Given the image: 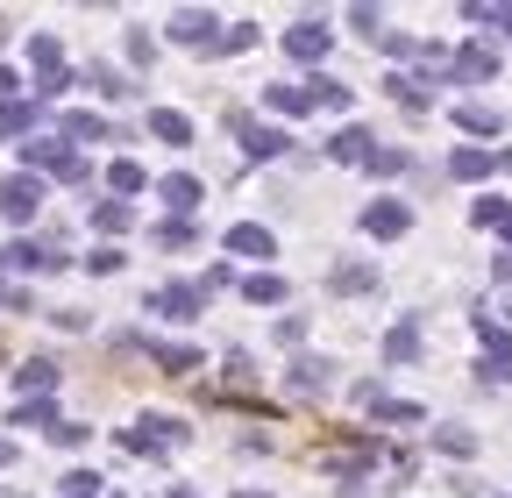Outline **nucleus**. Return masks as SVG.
<instances>
[{"mask_svg":"<svg viewBox=\"0 0 512 498\" xmlns=\"http://www.w3.org/2000/svg\"><path fill=\"white\" fill-rule=\"evenodd\" d=\"M221 129L242 143L249 164H278V157H292V129H278V121H256L249 107H228V114H221Z\"/></svg>","mask_w":512,"mask_h":498,"instance_id":"obj_1","label":"nucleus"},{"mask_svg":"<svg viewBox=\"0 0 512 498\" xmlns=\"http://www.w3.org/2000/svg\"><path fill=\"white\" fill-rule=\"evenodd\" d=\"M22 171H36V178H86V157L64 143V136H36V143H22Z\"/></svg>","mask_w":512,"mask_h":498,"instance_id":"obj_2","label":"nucleus"},{"mask_svg":"<svg viewBox=\"0 0 512 498\" xmlns=\"http://www.w3.org/2000/svg\"><path fill=\"white\" fill-rule=\"evenodd\" d=\"M328 50H335V29L320 22V15H299V22L285 29V57H292V65H313V72H328Z\"/></svg>","mask_w":512,"mask_h":498,"instance_id":"obj_3","label":"nucleus"},{"mask_svg":"<svg viewBox=\"0 0 512 498\" xmlns=\"http://www.w3.org/2000/svg\"><path fill=\"white\" fill-rule=\"evenodd\" d=\"M43 200H50V185L36 171H8V178H0V214H8L15 228H29L43 214Z\"/></svg>","mask_w":512,"mask_h":498,"instance_id":"obj_4","label":"nucleus"},{"mask_svg":"<svg viewBox=\"0 0 512 498\" xmlns=\"http://www.w3.org/2000/svg\"><path fill=\"white\" fill-rule=\"evenodd\" d=\"M143 314H164V321L185 328V321H200V314H207V292H200V285H185V278H171V285H157V292L143 299Z\"/></svg>","mask_w":512,"mask_h":498,"instance_id":"obj_5","label":"nucleus"},{"mask_svg":"<svg viewBox=\"0 0 512 498\" xmlns=\"http://www.w3.org/2000/svg\"><path fill=\"white\" fill-rule=\"evenodd\" d=\"M164 36H171V43H185V50H214V43L228 36V22H221L214 8H178V15L164 22Z\"/></svg>","mask_w":512,"mask_h":498,"instance_id":"obj_6","label":"nucleus"},{"mask_svg":"<svg viewBox=\"0 0 512 498\" xmlns=\"http://www.w3.org/2000/svg\"><path fill=\"white\" fill-rule=\"evenodd\" d=\"M221 249H228V257H242V264H256V271H264V264L278 257V235H271L264 221H235V228L221 235Z\"/></svg>","mask_w":512,"mask_h":498,"instance_id":"obj_7","label":"nucleus"},{"mask_svg":"<svg viewBox=\"0 0 512 498\" xmlns=\"http://www.w3.org/2000/svg\"><path fill=\"white\" fill-rule=\"evenodd\" d=\"M477 342H484V385H512V335L491 321V314H477Z\"/></svg>","mask_w":512,"mask_h":498,"instance_id":"obj_8","label":"nucleus"},{"mask_svg":"<svg viewBox=\"0 0 512 498\" xmlns=\"http://www.w3.org/2000/svg\"><path fill=\"white\" fill-rule=\"evenodd\" d=\"M72 257L64 249H50V242H8L0 249V271H36V278H50V271H64Z\"/></svg>","mask_w":512,"mask_h":498,"instance_id":"obj_9","label":"nucleus"},{"mask_svg":"<svg viewBox=\"0 0 512 498\" xmlns=\"http://www.w3.org/2000/svg\"><path fill=\"white\" fill-rule=\"evenodd\" d=\"M356 221H363V235H370V242H399V235L413 228V207H406V200H370Z\"/></svg>","mask_w":512,"mask_h":498,"instance_id":"obj_10","label":"nucleus"},{"mask_svg":"<svg viewBox=\"0 0 512 498\" xmlns=\"http://www.w3.org/2000/svg\"><path fill=\"white\" fill-rule=\"evenodd\" d=\"M157 200L171 207V221H185V214H200V200H207V185L192 178V171H164V178H157Z\"/></svg>","mask_w":512,"mask_h":498,"instance_id":"obj_11","label":"nucleus"},{"mask_svg":"<svg viewBox=\"0 0 512 498\" xmlns=\"http://www.w3.org/2000/svg\"><path fill=\"white\" fill-rule=\"evenodd\" d=\"M285 385H292L299 399H320V392H335V356H292Z\"/></svg>","mask_w":512,"mask_h":498,"instance_id":"obj_12","label":"nucleus"},{"mask_svg":"<svg viewBox=\"0 0 512 498\" xmlns=\"http://www.w3.org/2000/svg\"><path fill=\"white\" fill-rule=\"evenodd\" d=\"M377 456H384V442H370V449H328V456H320V477L356 484V477H370V470H377Z\"/></svg>","mask_w":512,"mask_h":498,"instance_id":"obj_13","label":"nucleus"},{"mask_svg":"<svg viewBox=\"0 0 512 498\" xmlns=\"http://www.w3.org/2000/svg\"><path fill=\"white\" fill-rule=\"evenodd\" d=\"M498 65H505L498 43H463V50H456V79H463V86H491Z\"/></svg>","mask_w":512,"mask_h":498,"instance_id":"obj_14","label":"nucleus"},{"mask_svg":"<svg viewBox=\"0 0 512 498\" xmlns=\"http://www.w3.org/2000/svg\"><path fill=\"white\" fill-rule=\"evenodd\" d=\"M57 136L72 143V150H79V143H114V121H107L100 107H72V114H64V129H57Z\"/></svg>","mask_w":512,"mask_h":498,"instance_id":"obj_15","label":"nucleus"},{"mask_svg":"<svg viewBox=\"0 0 512 498\" xmlns=\"http://www.w3.org/2000/svg\"><path fill=\"white\" fill-rule=\"evenodd\" d=\"M86 221H93V235H100V242H121L128 228H136V207L107 193V200H93V207H86Z\"/></svg>","mask_w":512,"mask_h":498,"instance_id":"obj_16","label":"nucleus"},{"mask_svg":"<svg viewBox=\"0 0 512 498\" xmlns=\"http://www.w3.org/2000/svg\"><path fill=\"white\" fill-rule=\"evenodd\" d=\"M448 121H456L463 136H477V143H484V136H491V143L505 136V114H498V107H484V100H463V107H448Z\"/></svg>","mask_w":512,"mask_h":498,"instance_id":"obj_17","label":"nucleus"},{"mask_svg":"<svg viewBox=\"0 0 512 498\" xmlns=\"http://www.w3.org/2000/svg\"><path fill=\"white\" fill-rule=\"evenodd\" d=\"M57 378H64V370H57L50 356H22V363H15V385H22V399H57Z\"/></svg>","mask_w":512,"mask_h":498,"instance_id":"obj_18","label":"nucleus"},{"mask_svg":"<svg viewBox=\"0 0 512 498\" xmlns=\"http://www.w3.org/2000/svg\"><path fill=\"white\" fill-rule=\"evenodd\" d=\"M143 129H150L164 150H192V114H178V107H150Z\"/></svg>","mask_w":512,"mask_h":498,"instance_id":"obj_19","label":"nucleus"},{"mask_svg":"<svg viewBox=\"0 0 512 498\" xmlns=\"http://www.w3.org/2000/svg\"><path fill=\"white\" fill-rule=\"evenodd\" d=\"M150 363L164 370V378H192V370H207V356L192 342H150Z\"/></svg>","mask_w":512,"mask_h":498,"instance_id":"obj_20","label":"nucleus"},{"mask_svg":"<svg viewBox=\"0 0 512 498\" xmlns=\"http://www.w3.org/2000/svg\"><path fill=\"white\" fill-rule=\"evenodd\" d=\"M36 121H43V100H0V143H15V136L36 143Z\"/></svg>","mask_w":512,"mask_h":498,"instance_id":"obj_21","label":"nucleus"},{"mask_svg":"<svg viewBox=\"0 0 512 498\" xmlns=\"http://www.w3.org/2000/svg\"><path fill=\"white\" fill-rule=\"evenodd\" d=\"M491 171H498V150H484V143H463V150H448V178L477 185V178H491Z\"/></svg>","mask_w":512,"mask_h":498,"instance_id":"obj_22","label":"nucleus"},{"mask_svg":"<svg viewBox=\"0 0 512 498\" xmlns=\"http://www.w3.org/2000/svg\"><path fill=\"white\" fill-rule=\"evenodd\" d=\"M107 193H114V200H136V193H157V185H150V171H143L136 157H114V164H107Z\"/></svg>","mask_w":512,"mask_h":498,"instance_id":"obj_23","label":"nucleus"},{"mask_svg":"<svg viewBox=\"0 0 512 498\" xmlns=\"http://www.w3.org/2000/svg\"><path fill=\"white\" fill-rule=\"evenodd\" d=\"M384 100L406 107V114H434V93H427L420 79H406V72H384Z\"/></svg>","mask_w":512,"mask_h":498,"instance_id":"obj_24","label":"nucleus"},{"mask_svg":"<svg viewBox=\"0 0 512 498\" xmlns=\"http://www.w3.org/2000/svg\"><path fill=\"white\" fill-rule=\"evenodd\" d=\"M306 93H313V107H320V114H349V107H356V93H349L335 72H313V79H306Z\"/></svg>","mask_w":512,"mask_h":498,"instance_id":"obj_25","label":"nucleus"},{"mask_svg":"<svg viewBox=\"0 0 512 498\" xmlns=\"http://www.w3.org/2000/svg\"><path fill=\"white\" fill-rule=\"evenodd\" d=\"M370 150H377V136H370V129H356V121H349V129H335V143H328V157H335V164H370Z\"/></svg>","mask_w":512,"mask_h":498,"instance_id":"obj_26","label":"nucleus"},{"mask_svg":"<svg viewBox=\"0 0 512 498\" xmlns=\"http://www.w3.org/2000/svg\"><path fill=\"white\" fill-rule=\"evenodd\" d=\"M8 427H43V434H57V427H64V413H57V399H15Z\"/></svg>","mask_w":512,"mask_h":498,"instance_id":"obj_27","label":"nucleus"},{"mask_svg":"<svg viewBox=\"0 0 512 498\" xmlns=\"http://www.w3.org/2000/svg\"><path fill=\"white\" fill-rule=\"evenodd\" d=\"M242 299H249V306H285L292 285H285L278 271H249V278H242Z\"/></svg>","mask_w":512,"mask_h":498,"instance_id":"obj_28","label":"nucleus"},{"mask_svg":"<svg viewBox=\"0 0 512 498\" xmlns=\"http://www.w3.org/2000/svg\"><path fill=\"white\" fill-rule=\"evenodd\" d=\"M370 420H377V427H420L427 406H413V399H384V392H377V399H370Z\"/></svg>","mask_w":512,"mask_h":498,"instance_id":"obj_29","label":"nucleus"},{"mask_svg":"<svg viewBox=\"0 0 512 498\" xmlns=\"http://www.w3.org/2000/svg\"><path fill=\"white\" fill-rule=\"evenodd\" d=\"M86 86H93L100 100H136V79H128L121 65H86Z\"/></svg>","mask_w":512,"mask_h":498,"instance_id":"obj_30","label":"nucleus"},{"mask_svg":"<svg viewBox=\"0 0 512 498\" xmlns=\"http://www.w3.org/2000/svg\"><path fill=\"white\" fill-rule=\"evenodd\" d=\"M484 442H477V434L470 427H434V456H448V463H470Z\"/></svg>","mask_w":512,"mask_h":498,"instance_id":"obj_31","label":"nucleus"},{"mask_svg":"<svg viewBox=\"0 0 512 498\" xmlns=\"http://www.w3.org/2000/svg\"><path fill=\"white\" fill-rule=\"evenodd\" d=\"M264 107L292 121V114H306V107H313V93H306V86H285V79H271V86H264Z\"/></svg>","mask_w":512,"mask_h":498,"instance_id":"obj_32","label":"nucleus"},{"mask_svg":"<svg viewBox=\"0 0 512 498\" xmlns=\"http://www.w3.org/2000/svg\"><path fill=\"white\" fill-rule=\"evenodd\" d=\"M363 171H370V178H406V171H413V150H399V143H377Z\"/></svg>","mask_w":512,"mask_h":498,"instance_id":"obj_33","label":"nucleus"},{"mask_svg":"<svg viewBox=\"0 0 512 498\" xmlns=\"http://www.w3.org/2000/svg\"><path fill=\"white\" fill-rule=\"evenodd\" d=\"M377 356H384V363H413V356H420V321H399L392 335H384Z\"/></svg>","mask_w":512,"mask_h":498,"instance_id":"obj_34","label":"nucleus"},{"mask_svg":"<svg viewBox=\"0 0 512 498\" xmlns=\"http://www.w3.org/2000/svg\"><path fill=\"white\" fill-rule=\"evenodd\" d=\"M328 292H377V264H335Z\"/></svg>","mask_w":512,"mask_h":498,"instance_id":"obj_35","label":"nucleus"},{"mask_svg":"<svg viewBox=\"0 0 512 498\" xmlns=\"http://www.w3.org/2000/svg\"><path fill=\"white\" fill-rule=\"evenodd\" d=\"M192 242H200L192 221H150V249H192Z\"/></svg>","mask_w":512,"mask_h":498,"instance_id":"obj_36","label":"nucleus"},{"mask_svg":"<svg viewBox=\"0 0 512 498\" xmlns=\"http://www.w3.org/2000/svg\"><path fill=\"white\" fill-rule=\"evenodd\" d=\"M121 449H128V456H150V463H164V456H171V449L157 442V434H150L143 420H136V427H121Z\"/></svg>","mask_w":512,"mask_h":498,"instance_id":"obj_37","label":"nucleus"},{"mask_svg":"<svg viewBox=\"0 0 512 498\" xmlns=\"http://www.w3.org/2000/svg\"><path fill=\"white\" fill-rule=\"evenodd\" d=\"M256 36H264V29H256V22H228V36L207 50V57H242V50H256Z\"/></svg>","mask_w":512,"mask_h":498,"instance_id":"obj_38","label":"nucleus"},{"mask_svg":"<svg viewBox=\"0 0 512 498\" xmlns=\"http://www.w3.org/2000/svg\"><path fill=\"white\" fill-rule=\"evenodd\" d=\"M470 221H477V228H498V235H512V200H491V193H484V200L470 207Z\"/></svg>","mask_w":512,"mask_h":498,"instance_id":"obj_39","label":"nucleus"},{"mask_svg":"<svg viewBox=\"0 0 512 498\" xmlns=\"http://www.w3.org/2000/svg\"><path fill=\"white\" fill-rule=\"evenodd\" d=\"M57 484H64V498H107V491H100V484H107L100 470H64Z\"/></svg>","mask_w":512,"mask_h":498,"instance_id":"obj_40","label":"nucleus"},{"mask_svg":"<svg viewBox=\"0 0 512 498\" xmlns=\"http://www.w3.org/2000/svg\"><path fill=\"white\" fill-rule=\"evenodd\" d=\"M29 65H36V72H57V65H64V43H57V36H29Z\"/></svg>","mask_w":512,"mask_h":498,"instance_id":"obj_41","label":"nucleus"},{"mask_svg":"<svg viewBox=\"0 0 512 498\" xmlns=\"http://www.w3.org/2000/svg\"><path fill=\"white\" fill-rule=\"evenodd\" d=\"M29 93L50 107V100H64V93H72V72H64V65H57V72H36V86H29Z\"/></svg>","mask_w":512,"mask_h":498,"instance_id":"obj_42","label":"nucleus"},{"mask_svg":"<svg viewBox=\"0 0 512 498\" xmlns=\"http://www.w3.org/2000/svg\"><path fill=\"white\" fill-rule=\"evenodd\" d=\"M121 264H128V257H121V242H100L93 257H86V271H93V278H114Z\"/></svg>","mask_w":512,"mask_h":498,"instance_id":"obj_43","label":"nucleus"},{"mask_svg":"<svg viewBox=\"0 0 512 498\" xmlns=\"http://www.w3.org/2000/svg\"><path fill=\"white\" fill-rule=\"evenodd\" d=\"M143 427L157 434V442H164V449H178V442H185V434H192V427H185V420H171V413H150Z\"/></svg>","mask_w":512,"mask_h":498,"instance_id":"obj_44","label":"nucleus"},{"mask_svg":"<svg viewBox=\"0 0 512 498\" xmlns=\"http://www.w3.org/2000/svg\"><path fill=\"white\" fill-rule=\"evenodd\" d=\"M228 285L242 292V278H235V264H228V257H214V264H207V278H200V292H228Z\"/></svg>","mask_w":512,"mask_h":498,"instance_id":"obj_45","label":"nucleus"},{"mask_svg":"<svg viewBox=\"0 0 512 498\" xmlns=\"http://www.w3.org/2000/svg\"><path fill=\"white\" fill-rule=\"evenodd\" d=\"M349 29H363L370 43H384V15L377 8H349Z\"/></svg>","mask_w":512,"mask_h":498,"instance_id":"obj_46","label":"nucleus"},{"mask_svg":"<svg viewBox=\"0 0 512 498\" xmlns=\"http://www.w3.org/2000/svg\"><path fill=\"white\" fill-rule=\"evenodd\" d=\"M157 57V43H150V29H128V65H150Z\"/></svg>","mask_w":512,"mask_h":498,"instance_id":"obj_47","label":"nucleus"},{"mask_svg":"<svg viewBox=\"0 0 512 498\" xmlns=\"http://www.w3.org/2000/svg\"><path fill=\"white\" fill-rule=\"evenodd\" d=\"M271 335H278L285 349H299V342H306V321H299V314H278V328H271Z\"/></svg>","mask_w":512,"mask_h":498,"instance_id":"obj_48","label":"nucleus"},{"mask_svg":"<svg viewBox=\"0 0 512 498\" xmlns=\"http://www.w3.org/2000/svg\"><path fill=\"white\" fill-rule=\"evenodd\" d=\"M86 434H93V427H79V420H64V427L50 434V442H57V449H86Z\"/></svg>","mask_w":512,"mask_h":498,"instance_id":"obj_49","label":"nucleus"},{"mask_svg":"<svg viewBox=\"0 0 512 498\" xmlns=\"http://www.w3.org/2000/svg\"><path fill=\"white\" fill-rule=\"evenodd\" d=\"M228 378H235V385H249V378H256V363H249V349H228Z\"/></svg>","mask_w":512,"mask_h":498,"instance_id":"obj_50","label":"nucleus"},{"mask_svg":"<svg viewBox=\"0 0 512 498\" xmlns=\"http://www.w3.org/2000/svg\"><path fill=\"white\" fill-rule=\"evenodd\" d=\"M0 306H8V314H22V306H29V292H22V285H8V278H0Z\"/></svg>","mask_w":512,"mask_h":498,"instance_id":"obj_51","label":"nucleus"},{"mask_svg":"<svg viewBox=\"0 0 512 498\" xmlns=\"http://www.w3.org/2000/svg\"><path fill=\"white\" fill-rule=\"evenodd\" d=\"M491 285H512V249H505V257H491Z\"/></svg>","mask_w":512,"mask_h":498,"instance_id":"obj_52","label":"nucleus"},{"mask_svg":"<svg viewBox=\"0 0 512 498\" xmlns=\"http://www.w3.org/2000/svg\"><path fill=\"white\" fill-rule=\"evenodd\" d=\"M491 29H498V36L512 43V8H505V0H498V8H491Z\"/></svg>","mask_w":512,"mask_h":498,"instance_id":"obj_53","label":"nucleus"},{"mask_svg":"<svg viewBox=\"0 0 512 498\" xmlns=\"http://www.w3.org/2000/svg\"><path fill=\"white\" fill-rule=\"evenodd\" d=\"M15 86H22V79H15L8 65H0V100H15Z\"/></svg>","mask_w":512,"mask_h":498,"instance_id":"obj_54","label":"nucleus"},{"mask_svg":"<svg viewBox=\"0 0 512 498\" xmlns=\"http://www.w3.org/2000/svg\"><path fill=\"white\" fill-rule=\"evenodd\" d=\"M15 463V434H0V470H8Z\"/></svg>","mask_w":512,"mask_h":498,"instance_id":"obj_55","label":"nucleus"},{"mask_svg":"<svg viewBox=\"0 0 512 498\" xmlns=\"http://www.w3.org/2000/svg\"><path fill=\"white\" fill-rule=\"evenodd\" d=\"M235 498H271V491H249V484H242V491H235Z\"/></svg>","mask_w":512,"mask_h":498,"instance_id":"obj_56","label":"nucleus"},{"mask_svg":"<svg viewBox=\"0 0 512 498\" xmlns=\"http://www.w3.org/2000/svg\"><path fill=\"white\" fill-rule=\"evenodd\" d=\"M498 171H512V150H498Z\"/></svg>","mask_w":512,"mask_h":498,"instance_id":"obj_57","label":"nucleus"},{"mask_svg":"<svg viewBox=\"0 0 512 498\" xmlns=\"http://www.w3.org/2000/svg\"><path fill=\"white\" fill-rule=\"evenodd\" d=\"M505 242H512V235H505Z\"/></svg>","mask_w":512,"mask_h":498,"instance_id":"obj_58","label":"nucleus"}]
</instances>
